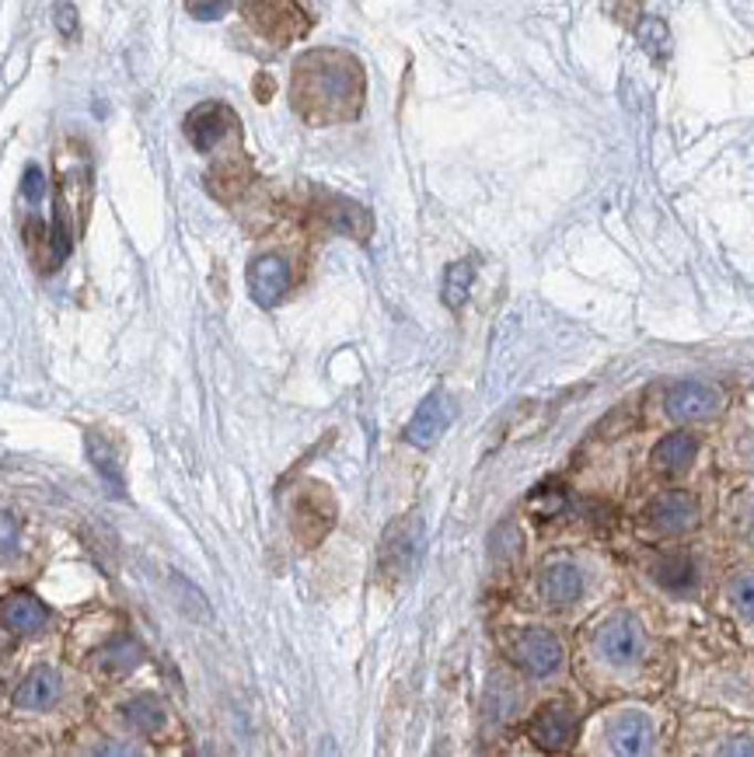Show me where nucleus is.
Here are the masks:
<instances>
[{
  "label": "nucleus",
  "instance_id": "obj_19",
  "mask_svg": "<svg viewBox=\"0 0 754 757\" xmlns=\"http://www.w3.org/2000/svg\"><path fill=\"white\" fill-rule=\"evenodd\" d=\"M653 580L660 587H668L671 593H689L699 583V572H695L689 555H668V559H660L653 566Z\"/></svg>",
  "mask_w": 754,
  "mask_h": 757
},
{
  "label": "nucleus",
  "instance_id": "obj_24",
  "mask_svg": "<svg viewBox=\"0 0 754 757\" xmlns=\"http://www.w3.org/2000/svg\"><path fill=\"white\" fill-rule=\"evenodd\" d=\"M730 600L741 611V618L754 621V572H741L734 583H730Z\"/></svg>",
  "mask_w": 754,
  "mask_h": 757
},
{
  "label": "nucleus",
  "instance_id": "obj_11",
  "mask_svg": "<svg viewBox=\"0 0 754 757\" xmlns=\"http://www.w3.org/2000/svg\"><path fill=\"white\" fill-rule=\"evenodd\" d=\"M573 737H576V712L563 702L545 705L535 716V723H531V740L548 754L566 750L573 744Z\"/></svg>",
  "mask_w": 754,
  "mask_h": 757
},
{
  "label": "nucleus",
  "instance_id": "obj_16",
  "mask_svg": "<svg viewBox=\"0 0 754 757\" xmlns=\"http://www.w3.org/2000/svg\"><path fill=\"white\" fill-rule=\"evenodd\" d=\"M584 593V576L576 566L569 563H556V566H548L545 576H542V597L548 600V604H573L576 597Z\"/></svg>",
  "mask_w": 754,
  "mask_h": 757
},
{
  "label": "nucleus",
  "instance_id": "obj_7",
  "mask_svg": "<svg viewBox=\"0 0 754 757\" xmlns=\"http://www.w3.org/2000/svg\"><path fill=\"white\" fill-rule=\"evenodd\" d=\"M454 419V409H451V398L443 391H433L423 398V406L416 409V416L409 419L406 427V440L412 443V448H433V443L448 433Z\"/></svg>",
  "mask_w": 754,
  "mask_h": 757
},
{
  "label": "nucleus",
  "instance_id": "obj_17",
  "mask_svg": "<svg viewBox=\"0 0 754 757\" xmlns=\"http://www.w3.org/2000/svg\"><path fill=\"white\" fill-rule=\"evenodd\" d=\"M699 454V440L692 433H671L653 448V464L660 472H684Z\"/></svg>",
  "mask_w": 754,
  "mask_h": 757
},
{
  "label": "nucleus",
  "instance_id": "obj_29",
  "mask_svg": "<svg viewBox=\"0 0 754 757\" xmlns=\"http://www.w3.org/2000/svg\"><path fill=\"white\" fill-rule=\"evenodd\" d=\"M751 737H734V744H726L723 754H754V744H747Z\"/></svg>",
  "mask_w": 754,
  "mask_h": 757
},
{
  "label": "nucleus",
  "instance_id": "obj_27",
  "mask_svg": "<svg viewBox=\"0 0 754 757\" xmlns=\"http://www.w3.org/2000/svg\"><path fill=\"white\" fill-rule=\"evenodd\" d=\"M18 548V521L0 509V559H8Z\"/></svg>",
  "mask_w": 754,
  "mask_h": 757
},
{
  "label": "nucleus",
  "instance_id": "obj_15",
  "mask_svg": "<svg viewBox=\"0 0 754 757\" xmlns=\"http://www.w3.org/2000/svg\"><path fill=\"white\" fill-rule=\"evenodd\" d=\"M56 698H60V674L50 671V666H35V671L21 681V687L14 692V705L29 708V712L50 708Z\"/></svg>",
  "mask_w": 754,
  "mask_h": 757
},
{
  "label": "nucleus",
  "instance_id": "obj_20",
  "mask_svg": "<svg viewBox=\"0 0 754 757\" xmlns=\"http://www.w3.org/2000/svg\"><path fill=\"white\" fill-rule=\"evenodd\" d=\"M472 280H475V265L472 262L448 265V273H443V304H448V307H461L464 301H469Z\"/></svg>",
  "mask_w": 754,
  "mask_h": 757
},
{
  "label": "nucleus",
  "instance_id": "obj_3",
  "mask_svg": "<svg viewBox=\"0 0 754 757\" xmlns=\"http://www.w3.org/2000/svg\"><path fill=\"white\" fill-rule=\"evenodd\" d=\"M336 524V503L322 485H304L301 496L294 500V534L304 542V548H315Z\"/></svg>",
  "mask_w": 754,
  "mask_h": 757
},
{
  "label": "nucleus",
  "instance_id": "obj_23",
  "mask_svg": "<svg viewBox=\"0 0 754 757\" xmlns=\"http://www.w3.org/2000/svg\"><path fill=\"white\" fill-rule=\"evenodd\" d=\"M87 454H92L95 467L102 472V479L108 482V488H113L116 496H123V475H119V467L113 461V451H108V443H102L98 433H87Z\"/></svg>",
  "mask_w": 754,
  "mask_h": 757
},
{
  "label": "nucleus",
  "instance_id": "obj_21",
  "mask_svg": "<svg viewBox=\"0 0 754 757\" xmlns=\"http://www.w3.org/2000/svg\"><path fill=\"white\" fill-rule=\"evenodd\" d=\"M123 716L133 729H140V733H154L161 723H165V708L158 698H150V695H140V698H133L126 708H123Z\"/></svg>",
  "mask_w": 754,
  "mask_h": 757
},
{
  "label": "nucleus",
  "instance_id": "obj_14",
  "mask_svg": "<svg viewBox=\"0 0 754 757\" xmlns=\"http://www.w3.org/2000/svg\"><path fill=\"white\" fill-rule=\"evenodd\" d=\"M611 747L626 757H639L653 747V726L642 712H626L611 723Z\"/></svg>",
  "mask_w": 754,
  "mask_h": 757
},
{
  "label": "nucleus",
  "instance_id": "obj_13",
  "mask_svg": "<svg viewBox=\"0 0 754 757\" xmlns=\"http://www.w3.org/2000/svg\"><path fill=\"white\" fill-rule=\"evenodd\" d=\"M0 621H4V629H11L18 635H32V632L46 629L50 611L42 608V600H35L32 593H11L4 604H0Z\"/></svg>",
  "mask_w": 754,
  "mask_h": 757
},
{
  "label": "nucleus",
  "instance_id": "obj_1",
  "mask_svg": "<svg viewBox=\"0 0 754 757\" xmlns=\"http://www.w3.org/2000/svg\"><path fill=\"white\" fill-rule=\"evenodd\" d=\"M364 105V71L360 63L336 53L315 50L294 66V108L312 123L353 119Z\"/></svg>",
  "mask_w": 754,
  "mask_h": 757
},
{
  "label": "nucleus",
  "instance_id": "obj_25",
  "mask_svg": "<svg viewBox=\"0 0 754 757\" xmlns=\"http://www.w3.org/2000/svg\"><path fill=\"white\" fill-rule=\"evenodd\" d=\"M21 196H25L29 203H39V199L46 196V175H42V168H35V165L25 168V178H21Z\"/></svg>",
  "mask_w": 754,
  "mask_h": 757
},
{
  "label": "nucleus",
  "instance_id": "obj_30",
  "mask_svg": "<svg viewBox=\"0 0 754 757\" xmlns=\"http://www.w3.org/2000/svg\"><path fill=\"white\" fill-rule=\"evenodd\" d=\"M751 538H754V509H751Z\"/></svg>",
  "mask_w": 754,
  "mask_h": 757
},
{
  "label": "nucleus",
  "instance_id": "obj_12",
  "mask_svg": "<svg viewBox=\"0 0 754 757\" xmlns=\"http://www.w3.org/2000/svg\"><path fill=\"white\" fill-rule=\"evenodd\" d=\"M291 286V265L280 255H259L249 270V291L259 307H273Z\"/></svg>",
  "mask_w": 754,
  "mask_h": 757
},
{
  "label": "nucleus",
  "instance_id": "obj_28",
  "mask_svg": "<svg viewBox=\"0 0 754 757\" xmlns=\"http://www.w3.org/2000/svg\"><path fill=\"white\" fill-rule=\"evenodd\" d=\"M56 29H60L66 39H71V35L77 32V14H74L71 4H66V0H60V4H56Z\"/></svg>",
  "mask_w": 754,
  "mask_h": 757
},
{
  "label": "nucleus",
  "instance_id": "obj_18",
  "mask_svg": "<svg viewBox=\"0 0 754 757\" xmlns=\"http://www.w3.org/2000/svg\"><path fill=\"white\" fill-rule=\"evenodd\" d=\"M325 220L336 231L357 238V241H367V234H370V213L364 207H357V203H349V199L332 196L325 203Z\"/></svg>",
  "mask_w": 754,
  "mask_h": 757
},
{
  "label": "nucleus",
  "instance_id": "obj_22",
  "mask_svg": "<svg viewBox=\"0 0 754 757\" xmlns=\"http://www.w3.org/2000/svg\"><path fill=\"white\" fill-rule=\"evenodd\" d=\"M137 663H140V645L133 639H116L98 653V666H105V671H133Z\"/></svg>",
  "mask_w": 754,
  "mask_h": 757
},
{
  "label": "nucleus",
  "instance_id": "obj_2",
  "mask_svg": "<svg viewBox=\"0 0 754 757\" xmlns=\"http://www.w3.org/2000/svg\"><path fill=\"white\" fill-rule=\"evenodd\" d=\"M241 11L252 21V29L276 46H286L291 39L307 32V18L297 0H241Z\"/></svg>",
  "mask_w": 754,
  "mask_h": 757
},
{
  "label": "nucleus",
  "instance_id": "obj_9",
  "mask_svg": "<svg viewBox=\"0 0 754 757\" xmlns=\"http://www.w3.org/2000/svg\"><path fill=\"white\" fill-rule=\"evenodd\" d=\"M650 524L663 534H681L699 524V500L684 488H668L650 503Z\"/></svg>",
  "mask_w": 754,
  "mask_h": 757
},
{
  "label": "nucleus",
  "instance_id": "obj_10",
  "mask_svg": "<svg viewBox=\"0 0 754 757\" xmlns=\"http://www.w3.org/2000/svg\"><path fill=\"white\" fill-rule=\"evenodd\" d=\"M720 406H723V395L705 381H681L668 395V416L681 422L709 419L720 412Z\"/></svg>",
  "mask_w": 754,
  "mask_h": 757
},
{
  "label": "nucleus",
  "instance_id": "obj_8",
  "mask_svg": "<svg viewBox=\"0 0 754 757\" xmlns=\"http://www.w3.org/2000/svg\"><path fill=\"white\" fill-rule=\"evenodd\" d=\"M234 113L228 105H217V102H203L196 105L189 119H186V137L196 150H213L220 140L234 133Z\"/></svg>",
  "mask_w": 754,
  "mask_h": 757
},
{
  "label": "nucleus",
  "instance_id": "obj_5",
  "mask_svg": "<svg viewBox=\"0 0 754 757\" xmlns=\"http://www.w3.org/2000/svg\"><path fill=\"white\" fill-rule=\"evenodd\" d=\"M642 625L636 614H615L608 625L597 635V653L615 666H632L642 656Z\"/></svg>",
  "mask_w": 754,
  "mask_h": 757
},
{
  "label": "nucleus",
  "instance_id": "obj_4",
  "mask_svg": "<svg viewBox=\"0 0 754 757\" xmlns=\"http://www.w3.org/2000/svg\"><path fill=\"white\" fill-rule=\"evenodd\" d=\"M419 542H423V524H419L416 514L395 521L381 538V572L406 576L416 566Z\"/></svg>",
  "mask_w": 754,
  "mask_h": 757
},
{
  "label": "nucleus",
  "instance_id": "obj_26",
  "mask_svg": "<svg viewBox=\"0 0 754 757\" xmlns=\"http://www.w3.org/2000/svg\"><path fill=\"white\" fill-rule=\"evenodd\" d=\"M186 8L199 21H213V18H224L228 0H186Z\"/></svg>",
  "mask_w": 754,
  "mask_h": 757
},
{
  "label": "nucleus",
  "instance_id": "obj_6",
  "mask_svg": "<svg viewBox=\"0 0 754 757\" xmlns=\"http://www.w3.org/2000/svg\"><path fill=\"white\" fill-rule=\"evenodd\" d=\"M514 656L527 674L548 677V674H556L563 663V642L545 629H524L514 639Z\"/></svg>",
  "mask_w": 754,
  "mask_h": 757
}]
</instances>
